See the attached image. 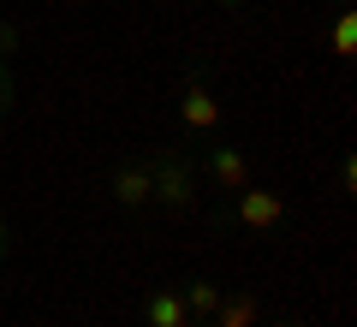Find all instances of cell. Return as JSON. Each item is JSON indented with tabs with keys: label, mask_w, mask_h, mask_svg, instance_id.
Listing matches in <instances>:
<instances>
[{
	"label": "cell",
	"mask_w": 357,
	"mask_h": 327,
	"mask_svg": "<svg viewBox=\"0 0 357 327\" xmlns=\"http://www.w3.org/2000/svg\"><path fill=\"white\" fill-rule=\"evenodd\" d=\"M149 327H191V310L178 291H155L149 298Z\"/></svg>",
	"instance_id": "cell-3"
},
{
	"label": "cell",
	"mask_w": 357,
	"mask_h": 327,
	"mask_svg": "<svg viewBox=\"0 0 357 327\" xmlns=\"http://www.w3.org/2000/svg\"><path fill=\"white\" fill-rule=\"evenodd\" d=\"M250 321H256V303H250V298H238V303L220 310V327H250Z\"/></svg>",
	"instance_id": "cell-7"
},
{
	"label": "cell",
	"mask_w": 357,
	"mask_h": 327,
	"mask_svg": "<svg viewBox=\"0 0 357 327\" xmlns=\"http://www.w3.org/2000/svg\"><path fill=\"white\" fill-rule=\"evenodd\" d=\"M178 119L197 126V131H208V126H220V101L208 96V89H185V96H178Z\"/></svg>",
	"instance_id": "cell-2"
},
{
	"label": "cell",
	"mask_w": 357,
	"mask_h": 327,
	"mask_svg": "<svg viewBox=\"0 0 357 327\" xmlns=\"http://www.w3.org/2000/svg\"><path fill=\"white\" fill-rule=\"evenodd\" d=\"M161 197H167V202H185V197H191L185 173H161Z\"/></svg>",
	"instance_id": "cell-8"
},
{
	"label": "cell",
	"mask_w": 357,
	"mask_h": 327,
	"mask_svg": "<svg viewBox=\"0 0 357 327\" xmlns=\"http://www.w3.org/2000/svg\"><path fill=\"white\" fill-rule=\"evenodd\" d=\"M114 197L119 202H143V197H155V178L149 173H119L114 178Z\"/></svg>",
	"instance_id": "cell-4"
},
{
	"label": "cell",
	"mask_w": 357,
	"mask_h": 327,
	"mask_svg": "<svg viewBox=\"0 0 357 327\" xmlns=\"http://www.w3.org/2000/svg\"><path fill=\"white\" fill-rule=\"evenodd\" d=\"M333 54H357V13H340V24H333Z\"/></svg>",
	"instance_id": "cell-5"
},
{
	"label": "cell",
	"mask_w": 357,
	"mask_h": 327,
	"mask_svg": "<svg viewBox=\"0 0 357 327\" xmlns=\"http://www.w3.org/2000/svg\"><path fill=\"white\" fill-rule=\"evenodd\" d=\"M292 327H298V321H292Z\"/></svg>",
	"instance_id": "cell-10"
},
{
	"label": "cell",
	"mask_w": 357,
	"mask_h": 327,
	"mask_svg": "<svg viewBox=\"0 0 357 327\" xmlns=\"http://www.w3.org/2000/svg\"><path fill=\"white\" fill-rule=\"evenodd\" d=\"M280 214H286V202L274 197V190H244V202H238V220H244V227H250V232L274 227Z\"/></svg>",
	"instance_id": "cell-1"
},
{
	"label": "cell",
	"mask_w": 357,
	"mask_h": 327,
	"mask_svg": "<svg viewBox=\"0 0 357 327\" xmlns=\"http://www.w3.org/2000/svg\"><path fill=\"white\" fill-rule=\"evenodd\" d=\"M185 310H220V291H215V286H191Z\"/></svg>",
	"instance_id": "cell-9"
},
{
	"label": "cell",
	"mask_w": 357,
	"mask_h": 327,
	"mask_svg": "<svg viewBox=\"0 0 357 327\" xmlns=\"http://www.w3.org/2000/svg\"><path fill=\"white\" fill-rule=\"evenodd\" d=\"M215 178H220V185H244V155H215Z\"/></svg>",
	"instance_id": "cell-6"
}]
</instances>
